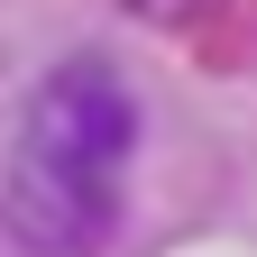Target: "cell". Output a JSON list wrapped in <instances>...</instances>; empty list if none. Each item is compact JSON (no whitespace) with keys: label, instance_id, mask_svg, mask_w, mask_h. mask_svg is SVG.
<instances>
[{"label":"cell","instance_id":"obj_2","mask_svg":"<svg viewBox=\"0 0 257 257\" xmlns=\"http://www.w3.org/2000/svg\"><path fill=\"white\" fill-rule=\"evenodd\" d=\"M138 19H156V28H193L202 10H220V0H128Z\"/></svg>","mask_w":257,"mask_h":257},{"label":"cell","instance_id":"obj_1","mask_svg":"<svg viewBox=\"0 0 257 257\" xmlns=\"http://www.w3.org/2000/svg\"><path fill=\"white\" fill-rule=\"evenodd\" d=\"M128 128H138V110L101 64H64L37 83V101L19 119V156H10V211L46 257H83L110 239Z\"/></svg>","mask_w":257,"mask_h":257}]
</instances>
